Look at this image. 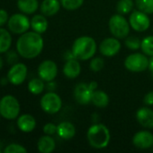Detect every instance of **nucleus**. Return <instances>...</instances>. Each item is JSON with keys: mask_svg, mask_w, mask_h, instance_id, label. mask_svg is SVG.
<instances>
[{"mask_svg": "<svg viewBox=\"0 0 153 153\" xmlns=\"http://www.w3.org/2000/svg\"><path fill=\"white\" fill-rule=\"evenodd\" d=\"M143 102L148 106H153V91H150L145 95Z\"/></svg>", "mask_w": 153, "mask_h": 153, "instance_id": "obj_36", "label": "nucleus"}, {"mask_svg": "<svg viewBox=\"0 0 153 153\" xmlns=\"http://www.w3.org/2000/svg\"><path fill=\"white\" fill-rule=\"evenodd\" d=\"M87 138L91 147L95 149H105L110 143V131L103 124H96L89 127Z\"/></svg>", "mask_w": 153, "mask_h": 153, "instance_id": "obj_3", "label": "nucleus"}, {"mask_svg": "<svg viewBox=\"0 0 153 153\" xmlns=\"http://www.w3.org/2000/svg\"><path fill=\"white\" fill-rule=\"evenodd\" d=\"M6 60H7V63L9 65H14L17 63V59H18V52L17 51H14V50H11V51H7L6 52Z\"/></svg>", "mask_w": 153, "mask_h": 153, "instance_id": "obj_33", "label": "nucleus"}, {"mask_svg": "<svg viewBox=\"0 0 153 153\" xmlns=\"http://www.w3.org/2000/svg\"><path fill=\"white\" fill-rule=\"evenodd\" d=\"M84 3V0H60L61 5L69 11L78 9Z\"/></svg>", "mask_w": 153, "mask_h": 153, "instance_id": "obj_29", "label": "nucleus"}, {"mask_svg": "<svg viewBox=\"0 0 153 153\" xmlns=\"http://www.w3.org/2000/svg\"><path fill=\"white\" fill-rule=\"evenodd\" d=\"M129 23H130V26L134 30L142 32V31L147 30L150 28L151 20L149 16L147 15V13L140 10H136L131 13L130 18H129Z\"/></svg>", "mask_w": 153, "mask_h": 153, "instance_id": "obj_10", "label": "nucleus"}, {"mask_svg": "<svg viewBox=\"0 0 153 153\" xmlns=\"http://www.w3.org/2000/svg\"><path fill=\"white\" fill-rule=\"evenodd\" d=\"M57 134L63 140H70L76 134V128L70 122H61L57 126Z\"/></svg>", "mask_w": 153, "mask_h": 153, "instance_id": "obj_18", "label": "nucleus"}, {"mask_svg": "<svg viewBox=\"0 0 153 153\" xmlns=\"http://www.w3.org/2000/svg\"><path fill=\"white\" fill-rule=\"evenodd\" d=\"M136 6L147 14L153 13V0H136Z\"/></svg>", "mask_w": 153, "mask_h": 153, "instance_id": "obj_28", "label": "nucleus"}, {"mask_svg": "<svg viewBox=\"0 0 153 153\" xmlns=\"http://www.w3.org/2000/svg\"><path fill=\"white\" fill-rule=\"evenodd\" d=\"M109 97L103 91H94L92 93L91 103L97 108H106L109 104Z\"/></svg>", "mask_w": 153, "mask_h": 153, "instance_id": "obj_23", "label": "nucleus"}, {"mask_svg": "<svg viewBox=\"0 0 153 153\" xmlns=\"http://www.w3.org/2000/svg\"><path fill=\"white\" fill-rule=\"evenodd\" d=\"M27 66L23 63H16L10 67L6 77L10 83L18 86L24 82L27 77Z\"/></svg>", "mask_w": 153, "mask_h": 153, "instance_id": "obj_9", "label": "nucleus"}, {"mask_svg": "<svg viewBox=\"0 0 153 153\" xmlns=\"http://www.w3.org/2000/svg\"><path fill=\"white\" fill-rule=\"evenodd\" d=\"M44 81L41 78H34L28 82V90L33 95L41 94L45 88Z\"/></svg>", "mask_w": 153, "mask_h": 153, "instance_id": "obj_25", "label": "nucleus"}, {"mask_svg": "<svg viewBox=\"0 0 153 153\" xmlns=\"http://www.w3.org/2000/svg\"><path fill=\"white\" fill-rule=\"evenodd\" d=\"M142 41L139 39V38L135 36H131V37H126L125 39V46L132 50H137L141 48Z\"/></svg>", "mask_w": 153, "mask_h": 153, "instance_id": "obj_30", "label": "nucleus"}, {"mask_svg": "<svg viewBox=\"0 0 153 153\" xmlns=\"http://www.w3.org/2000/svg\"><path fill=\"white\" fill-rule=\"evenodd\" d=\"M43 132L45 134L53 135L57 133V126H55L53 123H47L43 126Z\"/></svg>", "mask_w": 153, "mask_h": 153, "instance_id": "obj_34", "label": "nucleus"}, {"mask_svg": "<svg viewBox=\"0 0 153 153\" xmlns=\"http://www.w3.org/2000/svg\"><path fill=\"white\" fill-rule=\"evenodd\" d=\"M15 46L20 56L26 59H32L41 53L44 42L40 33L36 31H26L21 34Z\"/></svg>", "mask_w": 153, "mask_h": 153, "instance_id": "obj_1", "label": "nucleus"}, {"mask_svg": "<svg viewBox=\"0 0 153 153\" xmlns=\"http://www.w3.org/2000/svg\"><path fill=\"white\" fill-rule=\"evenodd\" d=\"M0 119H1V115H0Z\"/></svg>", "mask_w": 153, "mask_h": 153, "instance_id": "obj_40", "label": "nucleus"}, {"mask_svg": "<svg viewBox=\"0 0 153 153\" xmlns=\"http://www.w3.org/2000/svg\"><path fill=\"white\" fill-rule=\"evenodd\" d=\"M90 69L93 71V72H99L101 71L104 66H105V62H104V59L101 58V57H95V58H92V60L90 61Z\"/></svg>", "mask_w": 153, "mask_h": 153, "instance_id": "obj_32", "label": "nucleus"}, {"mask_svg": "<svg viewBox=\"0 0 153 153\" xmlns=\"http://www.w3.org/2000/svg\"><path fill=\"white\" fill-rule=\"evenodd\" d=\"M18 9L24 14L34 13L39 7L38 0H17Z\"/></svg>", "mask_w": 153, "mask_h": 153, "instance_id": "obj_22", "label": "nucleus"}, {"mask_svg": "<svg viewBox=\"0 0 153 153\" xmlns=\"http://www.w3.org/2000/svg\"><path fill=\"white\" fill-rule=\"evenodd\" d=\"M109 30L114 37L125 39L130 32V23L122 14H114L109 20Z\"/></svg>", "mask_w": 153, "mask_h": 153, "instance_id": "obj_5", "label": "nucleus"}, {"mask_svg": "<svg viewBox=\"0 0 153 153\" xmlns=\"http://www.w3.org/2000/svg\"><path fill=\"white\" fill-rule=\"evenodd\" d=\"M7 27L10 32L14 34H23L31 27V21L23 13H14L9 17Z\"/></svg>", "mask_w": 153, "mask_h": 153, "instance_id": "obj_7", "label": "nucleus"}, {"mask_svg": "<svg viewBox=\"0 0 153 153\" xmlns=\"http://www.w3.org/2000/svg\"><path fill=\"white\" fill-rule=\"evenodd\" d=\"M5 153H26L27 150L21 144L18 143H10L4 150Z\"/></svg>", "mask_w": 153, "mask_h": 153, "instance_id": "obj_31", "label": "nucleus"}, {"mask_svg": "<svg viewBox=\"0 0 153 153\" xmlns=\"http://www.w3.org/2000/svg\"><path fill=\"white\" fill-rule=\"evenodd\" d=\"M12 46V36L10 31L0 27V54L6 53Z\"/></svg>", "mask_w": 153, "mask_h": 153, "instance_id": "obj_24", "label": "nucleus"}, {"mask_svg": "<svg viewBox=\"0 0 153 153\" xmlns=\"http://www.w3.org/2000/svg\"><path fill=\"white\" fill-rule=\"evenodd\" d=\"M60 8V1L59 0H43L41 4V12L45 16L55 15Z\"/></svg>", "mask_w": 153, "mask_h": 153, "instance_id": "obj_19", "label": "nucleus"}, {"mask_svg": "<svg viewBox=\"0 0 153 153\" xmlns=\"http://www.w3.org/2000/svg\"><path fill=\"white\" fill-rule=\"evenodd\" d=\"M141 48L146 56H153V36H148L142 40Z\"/></svg>", "mask_w": 153, "mask_h": 153, "instance_id": "obj_27", "label": "nucleus"}, {"mask_svg": "<svg viewBox=\"0 0 153 153\" xmlns=\"http://www.w3.org/2000/svg\"><path fill=\"white\" fill-rule=\"evenodd\" d=\"M58 74V66L52 60L42 61L38 67V75L44 82L53 81Z\"/></svg>", "mask_w": 153, "mask_h": 153, "instance_id": "obj_11", "label": "nucleus"}, {"mask_svg": "<svg viewBox=\"0 0 153 153\" xmlns=\"http://www.w3.org/2000/svg\"><path fill=\"white\" fill-rule=\"evenodd\" d=\"M133 9V2L132 0H120L116 4V10L120 14H127Z\"/></svg>", "mask_w": 153, "mask_h": 153, "instance_id": "obj_26", "label": "nucleus"}, {"mask_svg": "<svg viewBox=\"0 0 153 153\" xmlns=\"http://www.w3.org/2000/svg\"><path fill=\"white\" fill-rule=\"evenodd\" d=\"M92 91L88 84L81 82L77 84L74 89V97L76 101L80 105H88L92 100Z\"/></svg>", "mask_w": 153, "mask_h": 153, "instance_id": "obj_13", "label": "nucleus"}, {"mask_svg": "<svg viewBox=\"0 0 153 153\" xmlns=\"http://www.w3.org/2000/svg\"><path fill=\"white\" fill-rule=\"evenodd\" d=\"M3 66H4V61H3V58L0 56V70L3 68Z\"/></svg>", "mask_w": 153, "mask_h": 153, "instance_id": "obj_39", "label": "nucleus"}, {"mask_svg": "<svg viewBox=\"0 0 153 153\" xmlns=\"http://www.w3.org/2000/svg\"><path fill=\"white\" fill-rule=\"evenodd\" d=\"M17 126L23 133H31L36 127V120L30 114H23L17 117Z\"/></svg>", "mask_w": 153, "mask_h": 153, "instance_id": "obj_16", "label": "nucleus"}, {"mask_svg": "<svg viewBox=\"0 0 153 153\" xmlns=\"http://www.w3.org/2000/svg\"><path fill=\"white\" fill-rule=\"evenodd\" d=\"M55 147H56V143L54 139L48 134L41 136L37 143L38 151L41 153L52 152L55 150Z\"/></svg>", "mask_w": 153, "mask_h": 153, "instance_id": "obj_20", "label": "nucleus"}, {"mask_svg": "<svg viewBox=\"0 0 153 153\" xmlns=\"http://www.w3.org/2000/svg\"><path fill=\"white\" fill-rule=\"evenodd\" d=\"M81 72V65L77 58L69 59L63 66V74L69 79L77 78Z\"/></svg>", "mask_w": 153, "mask_h": 153, "instance_id": "obj_17", "label": "nucleus"}, {"mask_svg": "<svg viewBox=\"0 0 153 153\" xmlns=\"http://www.w3.org/2000/svg\"><path fill=\"white\" fill-rule=\"evenodd\" d=\"M1 152H1V150H0V153H1Z\"/></svg>", "mask_w": 153, "mask_h": 153, "instance_id": "obj_41", "label": "nucleus"}, {"mask_svg": "<svg viewBox=\"0 0 153 153\" xmlns=\"http://www.w3.org/2000/svg\"><path fill=\"white\" fill-rule=\"evenodd\" d=\"M31 27L33 31L40 34L44 33L48 29V21L43 14H36L31 20Z\"/></svg>", "mask_w": 153, "mask_h": 153, "instance_id": "obj_21", "label": "nucleus"}, {"mask_svg": "<svg viewBox=\"0 0 153 153\" xmlns=\"http://www.w3.org/2000/svg\"><path fill=\"white\" fill-rule=\"evenodd\" d=\"M121 49V43L117 38H106L99 45V51L105 56H114Z\"/></svg>", "mask_w": 153, "mask_h": 153, "instance_id": "obj_12", "label": "nucleus"}, {"mask_svg": "<svg viewBox=\"0 0 153 153\" xmlns=\"http://www.w3.org/2000/svg\"><path fill=\"white\" fill-rule=\"evenodd\" d=\"M71 51L78 60L85 61L91 59L96 51V42L89 36L79 37L74 41Z\"/></svg>", "mask_w": 153, "mask_h": 153, "instance_id": "obj_2", "label": "nucleus"}, {"mask_svg": "<svg viewBox=\"0 0 153 153\" xmlns=\"http://www.w3.org/2000/svg\"><path fill=\"white\" fill-rule=\"evenodd\" d=\"M88 85H89V87H90V89H91L92 91H96V89L97 88V83H96V82H91L88 83Z\"/></svg>", "mask_w": 153, "mask_h": 153, "instance_id": "obj_38", "label": "nucleus"}, {"mask_svg": "<svg viewBox=\"0 0 153 153\" xmlns=\"http://www.w3.org/2000/svg\"><path fill=\"white\" fill-rule=\"evenodd\" d=\"M149 60L145 54L133 53L129 55L124 60V66L127 70L140 73L149 68Z\"/></svg>", "mask_w": 153, "mask_h": 153, "instance_id": "obj_6", "label": "nucleus"}, {"mask_svg": "<svg viewBox=\"0 0 153 153\" xmlns=\"http://www.w3.org/2000/svg\"><path fill=\"white\" fill-rule=\"evenodd\" d=\"M8 19H9L8 13L5 9L0 8V27L5 25L8 22Z\"/></svg>", "mask_w": 153, "mask_h": 153, "instance_id": "obj_35", "label": "nucleus"}, {"mask_svg": "<svg viewBox=\"0 0 153 153\" xmlns=\"http://www.w3.org/2000/svg\"><path fill=\"white\" fill-rule=\"evenodd\" d=\"M148 69L151 73V76L153 77V56H151V58L149 60V68Z\"/></svg>", "mask_w": 153, "mask_h": 153, "instance_id": "obj_37", "label": "nucleus"}, {"mask_svg": "<svg viewBox=\"0 0 153 153\" xmlns=\"http://www.w3.org/2000/svg\"><path fill=\"white\" fill-rule=\"evenodd\" d=\"M21 107L18 100L13 95H5L0 100V115L6 120H14L19 117Z\"/></svg>", "mask_w": 153, "mask_h": 153, "instance_id": "obj_4", "label": "nucleus"}, {"mask_svg": "<svg viewBox=\"0 0 153 153\" xmlns=\"http://www.w3.org/2000/svg\"><path fill=\"white\" fill-rule=\"evenodd\" d=\"M136 119L142 126L145 128H153V110L149 108H141L136 113Z\"/></svg>", "mask_w": 153, "mask_h": 153, "instance_id": "obj_15", "label": "nucleus"}, {"mask_svg": "<svg viewBox=\"0 0 153 153\" xmlns=\"http://www.w3.org/2000/svg\"><path fill=\"white\" fill-rule=\"evenodd\" d=\"M133 145L141 150H147L153 146V134L148 131H140L133 138Z\"/></svg>", "mask_w": 153, "mask_h": 153, "instance_id": "obj_14", "label": "nucleus"}, {"mask_svg": "<svg viewBox=\"0 0 153 153\" xmlns=\"http://www.w3.org/2000/svg\"><path fill=\"white\" fill-rule=\"evenodd\" d=\"M40 104L41 109L45 113L53 115L60 110L62 107V100L57 93L50 91L41 97Z\"/></svg>", "mask_w": 153, "mask_h": 153, "instance_id": "obj_8", "label": "nucleus"}]
</instances>
